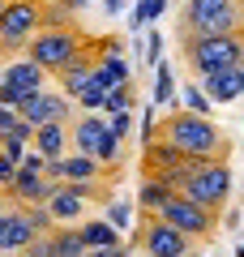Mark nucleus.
Instances as JSON below:
<instances>
[{
	"instance_id": "1",
	"label": "nucleus",
	"mask_w": 244,
	"mask_h": 257,
	"mask_svg": "<svg viewBox=\"0 0 244 257\" xmlns=\"http://www.w3.org/2000/svg\"><path fill=\"white\" fill-rule=\"evenodd\" d=\"M159 138H167L184 159H231V138L223 133V124H214V116H197V111L180 107V103L163 120Z\"/></svg>"
},
{
	"instance_id": "2",
	"label": "nucleus",
	"mask_w": 244,
	"mask_h": 257,
	"mask_svg": "<svg viewBox=\"0 0 244 257\" xmlns=\"http://www.w3.org/2000/svg\"><path fill=\"white\" fill-rule=\"evenodd\" d=\"M180 193H184V197H193L197 206H206V210L218 214L235 197L231 163H227V159H193L189 172H184V180H180Z\"/></svg>"
},
{
	"instance_id": "3",
	"label": "nucleus",
	"mask_w": 244,
	"mask_h": 257,
	"mask_svg": "<svg viewBox=\"0 0 244 257\" xmlns=\"http://www.w3.org/2000/svg\"><path fill=\"white\" fill-rule=\"evenodd\" d=\"M184 60L197 77L244 64V35L240 30H231V35H184Z\"/></svg>"
},
{
	"instance_id": "4",
	"label": "nucleus",
	"mask_w": 244,
	"mask_h": 257,
	"mask_svg": "<svg viewBox=\"0 0 244 257\" xmlns=\"http://www.w3.org/2000/svg\"><path fill=\"white\" fill-rule=\"evenodd\" d=\"M86 47H90L86 35H81L77 26H69V22H64V26H39L35 35L26 39V56L35 64H43L47 73H56V69L69 64V60H77Z\"/></svg>"
},
{
	"instance_id": "5",
	"label": "nucleus",
	"mask_w": 244,
	"mask_h": 257,
	"mask_svg": "<svg viewBox=\"0 0 244 257\" xmlns=\"http://www.w3.org/2000/svg\"><path fill=\"white\" fill-rule=\"evenodd\" d=\"M154 214H159L163 223H172L176 231H184L193 244H197V240H210V236L218 231V214H214V210H206V206H197L193 197H184L180 189H176V193H172V197H167V202H163Z\"/></svg>"
},
{
	"instance_id": "6",
	"label": "nucleus",
	"mask_w": 244,
	"mask_h": 257,
	"mask_svg": "<svg viewBox=\"0 0 244 257\" xmlns=\"http://www.w3.org/2000/svg\"><path fill=\"white\" fill-rule=\"evenodd\" d=\"M240 30V0H184V35Z\"/></svg>"
},
{
	"instance_id": "7",
	"label": "nucleus",
	"mask_w": 244,
	"mask_h": 257,
	"mask_svg": "<svg viewBox=\"0 0 244 257\" xmlns=\"http://www.w3.org/2000/svg\"><path fill=\"white\" fill-rule=\"evenodd\" d=\"M125 253H150V257H184L193 253V240L184 231H176L172 223H163L159 214H142L133 244H125Z\"/></svg>"
},
{
	"instance_id": "8",
	"label": "nucleus",
	"mask_w": 244,
	"mask_h": 257,
	"mask_svg": "<svg viewBox=\"0 0 244 257\" xmlns=\"http://www.w3.org/2000/svg\"><path fill=\"white\" fill-rule=\"evenodd\" d=\"M43 22V0H5L0 9V52H22Z\"/></svg>"
},
{
	"instance_id": "9",
	"label": "nucleus",
	"mask_w": 244,
	"mask_h": 257,
	"mask_svg": "<svg viewBox=\"0 0 244 257\" xmlns=\"http://www.w3.org/2000/svg\"><path fill=\"white\" fill-rule=\"evenodd\" d=\"M13 111H18L22 120H30V124H43V120H73V99L69 94H60V90H30V94H22L18 103H13Z\"/></svg>"
},
{
	"instance_id": "10",
	"label": "nucleus",
	"mask_w": 244,
	"mask_h": 257,
	"mask_svg": "<svg viewBox=\"0 0 244 257\" xmlns=\"http://www.w3.org/2000/svg\"><path fill=\"white\" fill-rule=\"evenodd\" d=\"M35 223H30V210L18 202H5V210H0V253H22V244H26L30 236H35Z\"/></svg>"
},
{
	"instance_id": "11",
	"label": "nucleus",
	"mask_w": 244,
	"mask_h": 257,
	"mask_svg": "<svg viewBox=\"0 0 244 257\" xmlns=\"http://www.w3.org/2000/svg\"><path fill=\"white\" fill-rule=\"evenodd\" d=\"M77 236L86 244V253H103V257L125 253V240H120V231L107 219H77Z\"/></svg>"
},
{
	"instance_id": "12",
	"label": "nucleus",
	"mask_w": 244,
	"mask_h": 257,
	"mask_svg": "<svg viewBox=\"0 0 244 257\" xmlns=\"http://www.w3.org/2000/svg\"><path fill=\"white\" fill-rule=\"evenodd\" d=\"M52 189L56 184L47 180L43 172H13V180L5 184V193H9V202H18V206H39V202H47L52 197Z\"/></svg>"
},
{
	"instance_id": "13",
	"label": "nucleus",
	"mask_w": 244,
	"mask_h": 257,
	"mask_svg": "<svg viewBox=\"0 0 244 257\" xmlns=\"http://www.w3.org/2000/svg\"><path fill=\"white\" fill-rule=\"evenodd\" d=\"M201 82V90H206V99L214 103H235L244 94V64H231V69H218V73H210V77H197Z\"/></svg>"
},
{
	"instance_id": "14",
	"label": "nucleus",
	"mask_w": 244,
	"mask_h": 257,
	"mask_svg": "<svg viewBox=\"0 0 244 257\" xmlns=\"http://www.w3.org/2000/svg\"><path fill=\"white\" fill-rule=\"evenodd\" d=\"M0 82H9L18 94H30V90H43V86H47V69L35 64L30 56H22V60L0 64Z\"/></svg>"
},
{
	"instance_id": "15",
	"label": "nucleus",
	"mask_w": 244,
	"mask_h": 257,
	"mask_svg": "<svg viewBox=\"0 0 244 257\" xmlns=\"http://www.w3.org/2000/svg\"><path fill=\"white\" fill-rule=\"evenodd\" d=\"M43 206H47V214H52V223H77V219H86V197H77L64 180L52 189V197H47Z\"/></svg>"
},
{
	"instance_id": "16",
	"label": "nucleus",
	"mask_w": 244,
	"mask_h": 257,
	"mask_svg": "<svg viewBox=\"0 0 244 257\" xmlns=\"http://www.w3.org/2000/svg\"><path fill=\"white\" fill-rule=\"evenodd\" d=\"M103 133H107V116H103V111H81V116H73V124H69L73 150H86V155L94 150V142H99Z\"/></svg>"
},
{
	"instance_id": "17",
	"label": "nucleus",
	"mask_w": 244,
	"mask_h": 257,
	"mask_svg": "<svg viewBox=\"0 0 244 257\" xmlns=\"http://www.w3.org/2000/svg\"><path fill=\"white\" fill-rule=\"evenodd\" d=\"M30 146L39 155H64L69 150V120H43V124H35Z\"/></svg>"
},
{
	"instance_id": "18",
	"label": "nucleus",
	"mask_w": 244,
	"mask_h": 257,
	"mask_svg": "<svg viewBox=\"0 0 244 257\" xmlns=\"http://www.w3.org/2000/svg\"><path fill=\"white\" fill-rule=\"evenodd\" d=\"M77 253H86L77 227H73V223H56V227L47 231V257H77Z\"/></svg>"
},
{
	"instance_id": "19",
	"label": "nucleus",
	"mask_w": 244,
	"mask_h": 257,
	"mask_svg": "<svg viewBox=\"0 0 244 257\" xmlns=\"http://www.w3.org/2000/svg\"><path fill=\"white\" fill-rule=\"evenodd\" d=\"M64 180H107V167L94 163V155H86V150H64Z\"/></svg>"
},
{
	"instance_id": "20",
	"label": "nucleus",
	"mask_w": 244,
	"mask_h": 257,
	"mask_svg": "<svg viewBox=\"0 0 244 257\" xmlns=\"http://www.w3.org/2000/svg\"><path fill=\"white\" fill-rule=\"evenodd\" d=\"M56 82H60V94H77L81 86L90 82V52H81L77 60H69V64H60V69H56Z\"/></svg>"
},
{
	"instance_id": "21",
	"label": "nucleus",
	"mask_w": 244,
	"mask_h": 257,
	"mask_svg": "<svg viewBox=\"0 0 244 257\" xmlns=\"http://www.w3.org/2000/svg\"><path fill=\"white\" fill-rule=\"evenodd\" d=\"M172 193H176V189H172L167 180H163V176H146V180H142V189H137V206H133V210L154 214L163 202H167V197H172Z\"/></svg>"
},
{
	"instance_id": "22",
	"label": "nucleus",
	"mask_w": 244,
	"mask_h": 257,
	"mask_svg": "<svg viewBox=\"0 0 244 257\" xmlns=\"http://www.w3.org/2000/svg\"><path fill=\"white\" fill-rule=\"evenodd\" d=\"M90 155H94V163H99V167H111V172H120V167H125V142H120L116 133L107 128V133L94 142Z\"/></svg>"
},
{
	"instance_id": "23",
	"label": "nucleus",
	"mask_w": 244,
	"mask_h": 257,
	"mask_svg": "<svg viewBox=\"0 0 244 257\" xmlns=\"http://www.w3.org/2000/svg\"><path fill=\"white\" fill-rule=\"evenodd\" d=\"M150 103H176V73L167 60H154V90H150Z\"/></svg>"
},
{
	"instance_id": "24",
	"label": "nucleus",
	"mask_w": 244,
	"mask_h": 257,
	"mask_svg": "<svg viewBox=\"0 0 244 257\" xmlns=\"http://www.w3.org/2000/svg\"><path fill=\"white\" fill-rule=\"evenodd\" d=\"M103 219L116 231H133V202H129V197H107V214H103Z\"/></svg>"
},
{
	"instance_id": "25",
	"label": "nucleus",
	"mask_w": 244,
	"mask_h": 257,
	"mask_svg": "<svg viewBox=\"0 0 244 257\" xmlns=\"http://www.w3.org/2000/svg\"><path fill=\"white\" fill-rule=\"evenodd\" d=\"M163 9H167V0H137L133 22H129V26H133V35H142L150 22H159V18H163Z\"/></svg>"
},
{
	"instance_id": "26",
	"label": "nucleus",
	"mask_w": 244,
	"mask_h": 257,
	"mask_svg": "<svg viewBox=\"0 0 244 257\" xmlns=\"http://www.w3.org/2000/svg\"><path fill=\"white\" fill-rule=\"evenodd\" d=\"M133 86L129 82H120V86H107V99H103V116H107V111H129L133 107Z\"/></svg>"
},
{
	"instance_id": "27",
	"label": "nucleus",
	"mask_w": 244,
	"mask_h": 257,
	"mask_svg": "<svg viewBox=\"0 0 244 257\" xmlns=\"http://www.w3.org/2000/svg\"><path fill=\"white\" fill-rule=\"evenodd\" d=\"M184 107L197 111V116H210V111H214V103H210V99H206V90L193 82V86H184Z\"/></svg>"
},
{
	"instance_id": "28",
	"label": "nucleus",
	"mask_w": 244,
	"mask_h": 257,
	"mask_svg": "<svg viewBox=\"0 0 244 257\" xmlns=\"http://www.w3.org/2000/svg\"><path fill=\"white\" fill-rule=\"evenodd\" d=\"M107 128L116 133L120 142H129V133H133V107L129 111H107Z\"/></svg>"
},
{
	"instance_id": "29",
	"label": "nucleus",
	"mask_w": 244,
	"mask_h": 257,
	"mask_svg": "<svg viewBox=\"0 0 244 257\" xmlns=\"http://www.w3.org/2000/svg\"><path fill=\"white\" fill-rule=\"evenodd\" d=\"M30 133H35V124H30V120H22V116H13L9 138H18V142H26V146H30Z\"/></svg>"
},
{
	"instance_id": "30",
	"label": "nucleus",
	"mask_w": 244,
	"mask_h": 257,
	"mask_svg": "<svg viewBox=\"0 0 244 257\" xmlns=\"http://www.w3.org/2000/svg\"><path fill=\"white\" fill-rule=\"evenodd\" d=\"M154 60H163V39L146 35V64H154Z\"/></svg>"
},
{
	"instance_id": "31",
	"label": "nucleus",
	"mask_w": 244,
	"mask_h": 257,
	"mask_svg": "<svg viewBox=\"0 0 244 257\" xmlns=\"http://www.w3.org/2000/svg\"><path fill=\"white\" fill-rule=\"evenodd\" d=\"M142 138H146V142H150V138H159V133H154V111H150V107L142 111Z\"/></svg>"
},
{
	"instance_id": "32",
	"label": "nucleus",
	"mask_w": 244,
	"mask_h": 257,
	"mask_svg": "<svg viewBox=\"0 0 244 257\" xmlns=\"http://www.w3.org/2000/svg\"><path fill=\"white\" fill-rule=\"evenodd\" d=\"M13 116H18V111H13V107H0V138H5V133H9Z\"/></svg>"
},
{
	"instance_id": "33",
	"label": "nucleus",
	"mask_w": 244,
	"mask_h": 257,
	"mask_svg": "<svg viewBox=\"0 0 244 257\" xmlns=\"http://www.w3.org/2000/svg\"><path fill=\"white\" fill-rule=\"evenodd\" d=\"M103 9H107V18H111V13H120V0H103Z\"/></svg>"
},
{
	"instance_id": "34",
	"label": "nucleus",
	"mask_w": 244,
	"mask_h": 257,
	"mask_svg": "<svg viewBox=\"0 0 244 257\" xmlns=\"http://www.w3.org/2000/svg\"><path fill=\"white\" fill-rule=\"evenodd\" d=\"M64 5H69V9H81V5H86V0H64Z\"/></svg>"
},
{
	"instance_id": "35",
	"label": "nucleus",
	"mask_w": 244,
	"mask_h": 257,
	"mask_svg": "<svg viewBox=\"0 0 244 257\" xmlns=\"http://www.w3.org/2000/svg\"><path fill=\"white\" fill-rule=\"evenodd\" d=\"M0 9H5V0H0Z\"/></svg>"
}]
</instances>
